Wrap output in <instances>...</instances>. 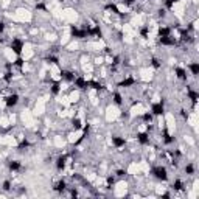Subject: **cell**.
I'll return each instance as SVG.
<instances>
[{"label":"cell","instance_id":"6da1fadb","mask_svg":"<svg viewBox=\"0 0 199 199\" xmlns=\"http://www.w3.org/2000/svg\"><path fill=\"white\" fill-rule=\"evenodd\" d=\"M152 174H154V177L159 179V180H166L168 179V174H166V170L164 168V166H156V168L152 170Z\"/></svg>","mask_w":199,"mask_h":199},{"label":"cell","instance_id":"7a4b0ae2","mask_svg":"<svg viewBox=\"0 0 199 199\" xmlns=\"http://www.w3.org/2000/svg\"><path fill=\"white\" fill-rule=\"evenodd\" d=\"M5 103H6V106H8V107H14V106L17 104V103H19V95H17V93H11V95H8Z\"/></svg>","mask_w":199,"mask_h":199},{"label":"cell","instance_id":"3957f363","mask_svg":"<svg viewBox=\"0 0 199 199\" xmlns=\"http://www.w3.org/2000/svg\"><path fill=\"white\" fill-rule=\"evenodd\" d=\"M11 48H13V51L16 53V55H20V51H22V48H24V42L19 39H14L11 42Z\"/></svg>","mask_w":199,"mask_h":199},{"label":"cell","instance_id":"277c9868","mask_svg":"<svg viewBox=\"0 0 199 199\" xmlns=\"http://www.w3.org/2000/svg\"><path fill=\"white\" fill-rule=\"evenodd\" d=\"M151 114H152V115H156V117L162 115V114H164V104H162V103L152 104V107H151Z\"/></svg>","mask_w":199,"mask_h":199},{"label":"cell","instance_id":"5b68a950","mask_svg":"<svg viewBox=\"0 0 199 199\" xmlns=\"http://www.w3.org/2000/svg\"><path fill=\"white\" fill-rule=\"evenodd\" d=\"M65 165H67V156L58 157V160H56V168H58V171L65 170Z\"/></svg>","mask_w":199,"mask_h":199},{"label":"cell","instance_id":"8992f818","mask_svg":"<svg viewBox=\"0 0 199 199\" xmlns=\"http://www.w3.org/2000/svg\"><path fill=\"white\" fill-rule=\"evenodd\" d=\"M137 140L142 145H148L149 143V135L146 132H140V134H137Z\"/></svg>","mask_w":199,"mask_h":199},{"label":"cell","instance_id":"52a82bcc","mask_svg":"<svg viewBox=\"0 0 199 199\" xmlns=\"http://www.w3.org/2000/svg\"><path fill=\"white\" fill-rule=\"evenodd\" d=\"M112 143H114V146L115 148H121V146H125V138H121V137H112Z\"/></svg>","mask_w":199,"mask_h":199},{"label":"cell","instance_id":"ba28073f","mask_svg":"<svg viewBox=\"0 0 199 199\" xmlns=\"http://www.w3.org/2000/svg\"><path fill=\"white\" fill-rule=\"evenodd\" d=\"M174 72H176V76H177L179 79H187V70H185V69H180V67H177Z\"/></svg>","mask_w":199,"mask_h":199},{"label":"cell","instance_id":"9c48e42d","mask_svg":"<svg viewBox=\"0 0 199 199\" xmlns=\"http://www.w3.org/2000/svg\"><path fill=\"white\" fill-rule=\"evenodd\" d=\"M166 36H171V30L168 26H162L159 30V38H166Z\"/></svg>","mask_w":199,"mask_h":199},{"label":"cell","instance_id":"30bf717a","mask_svg":"<svg viewBox=\"0 0 199 199\" xmlns=\"http://www.w3.org/2000/svg\"><path fill=\"white\" fill-rule=\"evenodd\" d=\"M132 84H135V79H132V78H125L118 86H120V87H129V86H132Z\"/></svg>","mask_w":199,"mask_h":199},{"label":"cell","instance_id":"8fae6325","mask_svg":"<svg viewBox=\"0 0 199 199\" xmlns=\"http://www.w3.org/2000/svg\"><path fill=\"white\" fill-rule=\"evenodd\" d=\"M188 69L191 70V75H193V76L199 75V64H198V62H191V64L188 65Z\"/></svg>","mask_w":199,"mask_h":199},{"label":"cell","instance_id":"7c38bea8","mask_svg":"<svg viewBox=\"0 0 199 199\" xmlns=\"http://www.w3.org/2000/svg\"><path fill=\"white\" fill-rule=\"evenodd\" d=\"M65 187H67V185H65V180H59V182L55 184V190H56V191H64Z\"/></svg>","mask_w":199,"mask_h":199},{"label":"cell","instance_id":"4fadbf2b","mask_svg":"<svg viewBox=\"0 0 199 199\" xmlns=\"http://www.w3.org/2000/svg\"><path fill=\"white\" fill-rule=\"evenodd\" d=\"M10 170H11V171H17V170H20V164H19L17 160L10 162Z\"/></svg>","mask_w":199,"mask_h":199},{"label":"cell","instance_id":"5bb4252c","mask_svg":"<svg viewBox=\"0 0 199 199\" xmlns=\"http://www.w3.org/2000/svg\"><path fill=\"white\" fill-rule=\"evenodd\" d=\"M114 103H115V104H121V103H123V98H121V95L118 93V92H115L114 93Z\"/></svg>","mask_w":199,"mask_h":199},{"label":"cell","instance_id":"9a60e30c","mask_svg":"<svg viewBox=\"0 0 199 199\" xmlns=\"http://www.w3.org/2000/svg\"><path fill=\"white\" fill-rule=\"evenodd\" d=\"M173 188H174V190H177V191H179V190H182V188H184V184H182V180H180V179H177V180H176V182L173 184Z\"/></svg>","mask_w":199,"mask_h":199},{"label":"cell","instance_id":"2e32d148","mask_svg":"<svg viewBox=\"0 0 199 199\" xmlns=\"http://www.w3.org/2000/svg\"><path fill=\"white\" fill-rule=\"evenodd\" d=\"M185 173H187L188 176H191V174H194V166H193L191 164H188L187 166H185Z\"/></svg>","mask_w":199,"mask_h":199},{"label":"cell","instance_id":"e0dca14e","mask_svg":"<svg viewBox=\"0 0 199 199\" xmlns=\"http://www.w3.org/2000/svg\"><path fill=\"white\" fill-rule=\"evenodd\" d=\"M151 65H152V67H156V69H159V67H160L162 64H160V61L157 59V58H152V59H151Z\"/></svg>","mask_w":199,"mask_h":199},{"label":"cell","instance_id":"ac0fdd59","mask_svg":"<svg viewBox=\"0 0 199 199\" xmlns=\"http://www.w3.org/2000/svg\"><path fill=\"white\" fill-rule=\"evenodd\" d=\"M59 83H55V84H53L51 86V93H58V92H59Z\"/></svg>","mask_w":199,"mask_h":199},{"label":"cell","instance_id":"d6986e66","mask_svg":"<svg viewBox=\"0 0 199 199\" xmlns=\"http://www.w3.org/2000/svg\"><path fill=\"white\" fill-rule=\"evenodd\" d=\"M73 128H75V129H81V120H79V118L73 120Z\"/></svg>","mask_w":199,"mask_h":199},{"label":"cell","instance_id":"ffe728a7","mask_svg":"<svg viewBox=\"0 0 199 199\" xmlns=\"http://www.w3.org/2000/svg\"><path fill=\"white\" fill-rule=\"evenodd\" d=\"M3 188H5V190H10V188H11V182H10V180H5V184H3Z\"/></svg>","mask_w":199,"mask_h":199},{"label":"cell","instance_id":"44dd1931","mask_svg":"<svg viewBox=\"0 0 199 199\" xmlns=\"http://www.w3.org/2000/svg\"><path fill=\"white\" fill-rule=\"evenodd\" d=\"M3 30H5V24L0 20V33H3Z\"/></svg>","mask_w":199,"mask_h":199},{"label":"cell","instance_id":"7402d4cb","mask_svg":"<svg viewBox=\"0 0 199 199\" xmlns=\"http://www.w3.org/2000/svg\"><path fill=\"white\" fill-rule=\"evenodd\" d=\"M123 2L126 3V5H132V3H135V0H123Z\"/></svg>","mask_w":199,"mask_h":199}]
</instances>
